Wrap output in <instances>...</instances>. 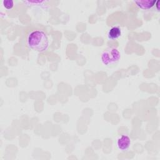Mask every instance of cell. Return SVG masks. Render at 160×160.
I'll return each mask as SVG.
<instances>
[{
	"instance_id": "cell-1",
	"label": "cell",
	"mask_w": 160,
	"mask_h": 160,
	"mask_svg": "<svg viewBox=\"0 0 160 160\" xmlns=\"http://www.w3.org/2000/svg\"><path fill=\"white\" fill-rule=\"evenodd\" d=\"M27 44L31 49L42 52L48 49L49 42L46 34L43 31L35 30L28 34Z\"/></svg>"
},
{
	"instance_id": "cell-2",
	"label": "cell",
	"mask_w": 160,
	"mask_h": 160,
	"mask_svg": "<svg viewBox=\"0 0 160 160\" xmlns=\"http://www.w3.org/2000/svg\"><path fill=\"white\" fill-rule=\"evenodd\" d=\"M121 58V53L117 48H108L101 54V62L106 66L117 64Z\"/></svg>"
},
{
	"instance_id": "cell-3",
	"label": "cell",
	"mask_w": 160,
	"mask_h": 160,
	"mask_svg": "<svg viewBox=\"0 0 160 160\" xmlns=\"http://www.w3.org/2000/svg\"><path fill=\"white\" fill-rule=\"evenodd\" d=\"M131 142V139L128 135H121L117 140L118 148L122 151H126L130 147Z\"/></svg>"
},
{
	"instance_id": "cell-4",
	"label": "cell",
	"mask_w": 160,
	"mask_h": 160,
	"mask_svg": "<svg viewBox=\"0 0 160 160\" xmlns=\"http://www.w3.org/2000/svg\"><path fill=\"white\" fill-rule=\"evenodd\" d=\"M138 7L143 10H149L156 4V0H138L134 1Z\"/></svg>"
},
{
	"instance_id": "cell-5",
	"label": "cell",
	"mask_w": 160,
	"mask_h": 160,
	"mask_svg": "<svg viewBox=\"0 0 160 160\" xmlns=\"http://www.w3.org/2000/svg\"><path fill=\"white\" fill-rule=\"evenodd\" d=\"M122 34L121 29L118 26H113L108 32V38L109 40H116L118 39Z\"/></svg>"
},
{
	"instance_id": "cell-6",
	"label": "cell",
	"mask_w": 160,
	"mask_h": 160,
	"mask_svg": "<svg viewBox=\"0 0 160 160\" xmlns=\"http://www.w3.org/2000/svg\"><path fill=\"white\" fill-rule=\"evenodd\" d=\"M2 4L4 7L7 9H11L14 6V1L12 0H4Z\"/></svg>"
}]
</instances>
